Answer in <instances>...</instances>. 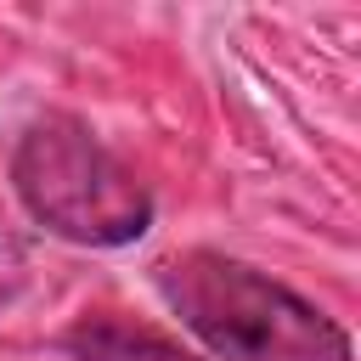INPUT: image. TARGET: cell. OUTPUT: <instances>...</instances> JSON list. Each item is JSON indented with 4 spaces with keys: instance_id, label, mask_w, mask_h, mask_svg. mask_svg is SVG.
Wrapping results in <instances>:
<instances>
[{
    "instance_id": "obj_1",
    "label": "cell",
    "mask_w": 361,
    "mask_h": 361,
    "mask_svg": "<svg viewBox=\"0 0 361 361\" xmlns=\"http://www.w3.org/2000/svg\"><path fill=\"white\" fill-rule=\"evenodd\" d=\"M152 288L220 361H355L350 333L327 310L231 254H169L152 265Z\"/></svg>"
},
{
    "instance_id": "obj_2",
    "label": "cell",
    "mask_w": 361,
    "mask_h": 361,
    "mask_svg": "<svg viewBox=\"0 0 361 361\" xmlns=\"http://www.w3.org/2000/svg\"><path fill=\"white\" fill-rule=\"evenodd\" d=\"M11 186L45 231L85 248H124L152 226V192L68 113H45L17 135Z\"/></svg>"
},
{
    "instance_id": "obj_3",
    "label": "cell",
    "mask_w": 361,
    "mask_h": 361,
    "mask_svg": "<svg viewBox=\"0 0 361 361\" xmlns=\"http://www.w3.org/2000/svg\"><path fill=\"white\" fill-rule=\"evenodd\" d=\"M62 350L73 361H203V355L180 350L169 333L141 327L130 316H85L62 333Z\"/></svg>"
}]
</instances>
